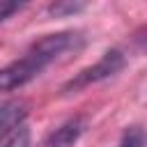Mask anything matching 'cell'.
I'll use <instances>...</instances> for the list:
<instances>
[{"instance_id": "1", "label": "cell", "mask_w": 147, "mask_h": 147, "mask_svg": "<svg viewBox=\"0 0 147 147\" xmlns=\"http://www.w3.org/2000/svg\"><path fill=\"white\" fill-rule=\"evenodd\" d=\"M124 64H126V55H124L119 48H110V51H106L94 64H90V67H85L83 71H78V74L62 87V92L71 94V92H78V90L92 85V83H99V80H103V78H110V76L119 74V71L124 69Z\"/></svg>"}, {"instance_id": "2", "label": "cell", "mask_w": 147, "mask_h": 147, "mask_svg": "<svg viewBox=\"0 0 147 147\" xmlns=\"http://www.w3.org/2000/svg\"><path fill=\"white\" fill-rule=\"evenodd\" d=\"M46 67H48L46 60L39 57L34 51L28 48L23 57H18V60H14L11 64H7V67L0 69V94L14 92V90L23 87V85L30 83L32 78H37Z\"/></svg>"}, {"instance_id": "3", "label": "cell", "mask_w": 147, "mask_h": 147, "mask_svg": "<svg viewBox=\"0 0 147 147\" xmlns=\"http://www.w3.org/2000/svg\"><path fill=\"white\" fill-rule=\"evenodd\" d=\"M87 122L85 117H71L64 124H60L55 131H51L44 140V147H74L78 142V138L83 136Z\"/></svg>"}, {"instance_id": "4", "label": "cell", "mask_w": 147, "mask_h": 147, "mask_svg": "<svg viewBox=\"0 0 147 147\" xmlns=\"http://www.w3.org/2000/svg\"><path fill=\"white\" fill-rule=\"evenodd\" d=\"M25 115H28V106L21 99H11V101L0 103V136L9 133L18 124H23Z\"/></svg>"}, {"instance_id": "5", "label": "cell", "mask_w": 147, "mask_h": 147, "mask_svg": "<svg viewBox=\"0 0 147 147\" xmlns=\"http://www.w3.org/2000/svg\"><path fill=\"white\" fill-rule=\"evenodd\" d=\"M2 147H30V129H28V124L23 122L14 131H9L5 142H2Z\"/></svg>"}, {"instance_id": "6", "label": "cell", "mask_w": 147, "mask_h": 147, "mask_svg": "<svg viewBox=\"0 0 147 147\" xmlns=\"http://www.w3.org/2000/svg\"><path fill=\"white\" fill-rule=\"evenodd\" d=\"M119 147H145V129L142 126H129L122 136Z\"/></svg>"}, {"instance_id": "7", "label": "cell", "mask_w": 147, "mask_h": 147, "mask_svg": "<svg viewBox=\"0 0 147 147\" xmlns=\"http://www.w3.org/2000/svg\"><path fill=\"white\" fill-rule=\"evenodd\" d=\"M83 9H85V2H55V5L48 7V14L55 16V18H62V16L83 11Z\"/></svg>"}, {"instance_id": "8", "label": "cell", "mask_w": 147, "mask_h": 147, "mask_svg": "<svg viewBox=\"0 0 147 147\" xmlns=\"http://www.w3.org/2000/svg\"><path fill=\"white\" fill-rule=\"evenodd\" d=\"M21 9H23L21 2H0V23L7 21L11 14H16V11H21Z\"/></svg>"}]
</instances>
